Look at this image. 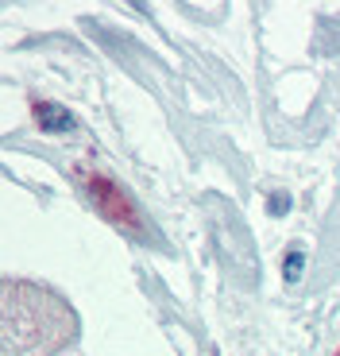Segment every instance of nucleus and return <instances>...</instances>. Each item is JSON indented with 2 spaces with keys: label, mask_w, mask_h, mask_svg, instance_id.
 I'll list each match as a JSON object with an SVG mask.
<instances>
[{
  "label": "nucleus",
  "mask_w": 340,
  "mask_h": 356,
  "mask_svg": "<svg viewBox=\"0 0 340 356\" xmlns=\"http://www.w3.org/2000/svg\"><path fill=\"white\" fill-rule=\"evenodd\" d=\"M337 356H340V353H337Z\"/></svg>",
  "instance_id": "f257e3e1"
}]
</instances>
